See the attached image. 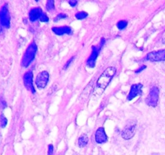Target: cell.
<instances>
[{"label": "cell", "instance_id": "obj_1", "mask_svg": "<svg viewBox=\"0 0 165 155\" xmlns=\"http://www.w3.org/2000/svg\"><path fill=\"white\" fill-rule=\"evenodd\" d=\"M117 73V68L114 66H110L106 68L102 73L99 76V78L96 82L95 86L93 91V95L94 97H98L102 95L106 87L109 86V84L112 81L113 78Z\"/></svg>", "mask_w": 165, "mask_h": 155}, {"label": "cell", "instance_id": "obj_2", "mask_svg": "<svg viewBox=\"0 0 165 155\" xmlns=\"http://www.w3.org/2000/svg\"><path fill=\"white\" fill-rule=\"evenodd\" d=\"M38 51V46L35 41H32L27 47L22 60H21V65L23 68L29 67L36 58V56Z\"/></svg>", "mask_w": 165, "mask_h": 155}, {"label": "cell", "instance_id": "obj_3", "mask_svg": "<svg viewBox=\"0 0 165 155\" xmlns=\"http://www.w3.org/2000/svg\"><path fill=\"white\" fill-rule=\"evenodd\" d=\"M106 44V39L104 37L101 38L100 42L98 45H93L91 47V53L86 60V65L89 68H94L96 65V61L98 59L100 52Z\"/></svg>", "mask_w": 165, "mask_h": 155}, {"label": "cell", "instance_id": "obj_4", "mask_svg": "<svg viewBox=\"0 0 165 155\" xmlns=\"http://www.w3.org/2000/svg\"><path fill=\"white\" fill-rule=\"evenodd\" d=\"M159 100V89L158 86H154L151 88L147 95V98L145 99V103L147 105L151 108H155L158 105Z\"/></svg>", "mask_w": 165, "mask_h": 155}, {"label": "cell", "instance_id": "obj_5", "mask_svg": "<svg viewBox=\"0 0 165 155\" xmlns=\"http://www.w3.org/2000/svg\"><path fill=\"white\" fill-rule=\"evenodd\" d=\"M0 22L4 29L11 27V14L7 3H4L0 8Z\"/></svg>", "mask_w": 165, "mask_h": 155}, {"label": "cell", "instance_id": "obj_6", "mask_svg": "<svg viewBox=\"0 0 165 155\" xmlns=\"http://www.w3.org/2000/svg\"><path fill=\"white\" fill-rule=\"evenodd\" d=\"M49 73L47 70H42L36 75L35 80V84L38 89L42 90L47 86L49 82Z\"/></svg>", "mask_w": 165, "mask_h": 155}, {"label": "cell", "instance_id": "obj_7", "mask_svg": "<svg viewBox=\"0 0 165 155\" xmlns=\"http://www.w3.org/2000/svg\"><path fill=\"white\" fill-rule=\"evenodd\" d=\"M34 75H33V72L32 70L25 72L23 76V85L26 87L27 91L32 92V94H35L36 93V88L34 85Z\"/></svg>", "mask_w": 165, "mask_h": 155}, {"label": "cell", "instance_id": "obj_8", "mask_svg": "<svg viewBox=\"0 0 165 155\" xmlns=\"http://www.w3.org/2000/svg\"><path fill=\"white\" fill-rule=\"evenodd\" d=\"M136 133V123L135 121L128 123L121 132V137L124 140H130L133 138Z\"/></svg>", "mask_w": 165, "mask_h": 155}, {"label": "cell", "instance_id": "obj_9", "mask_svg": "<svg viewBox=\"0 0 165 155\" xmlns=\"http://www.w3.org/2000/svg\"><path fill=\"white\" fill-rule=\"evenodd\" d=\"M143 58H144L143 59L144 61H152V62L165 61V49H160V50L150 52Z\"/></svg>", "mask_w": 165, "mask_h": 155}, {"label": "cell", "instance_id": "obj_10", "mask_svg": "<svg viewBox=\"0 0 165 155\" xmlns=\"http://www.w3.org/2000/svg\"><path fill=\"white\" fill-rule=\"evenodd\" d=\"M143 84L142 83H135L132 84L130 88V91L126 96V100L127 101H131L137 96L142 95V91H143Z\"/></svg>", "mask_w": 165, "mask_h": 155}, {"label": "cell", "instance_id": "obj_11", "mask_svg": "<svg viewBox=\"0 0 165 155\" xmlns=\"http://www.w3.org/2000/svg\"><path fill=\"white\" fill-rule=\"evenodd\" d=\"M94 140L98 145H102L108 141V136L106 134L104 127H99L96 130L95 134H94Z\"/></svg>", "mask_w": 165, "mask_h": 155}, {"label": "cell", "instance_id": "obj_12", "mask_svg": "<svg viewBox=\"0 0 165 155\" xmlns=\"http://www.w3.org/2000/svg\"><path fill=\"white\" fill-rule=\"evenodd\" d=\"M52 31L54 34L57 36H65V35H72L74 33V30L69 25H64V26H54L52 28Z\"/></svg>", "mask_w": 165, "mask_h": 155}, {"label": "cell", "instance_id": "obj_13", "mask_svg": "<svg viewBox=\"0 0 165 155\" xmlns=\"http://www.w3.org/2000/svg\"><path fill=\"white\" fill-rule=\"evenodd\" d=\"M44 13V11H42V9L39 7H33V8L31 9L29 11L28 13V20L30 22L35 23L38 20H40L41 16Z\"/></svg>", "mask_w": 165, "mask_h": 155}, {"label": "cell", "instance_id": "obj_14", "mask_svg": "<svg viewBox=\"0 0 165 155\" xmlns=\"http://www.w3.org/2000/svg\"><path fill=\"white\" fill-rule=\"evenodd\" d=\"M89 143V137L86 134L83 133L78 137V145L80 148H84L88 145Z\"/></svg>", "mask_w": 165, "mask_h": 155}, {"label": "cell", "instance_id": "obj_15", "mask_svg": "<svg viewBox=\"0 0 165 155\" xmlns=\"http://www.w3.org/2000/svg\"><path fill=\"white\" fill-rule=\"evenodd\" d=\"M74 16H75V18L78 20H85V19H86L89 16V14L86 11H80L75 13Z\"/></svg>", "mask_w": 165, "mask_h": 155}, {"label": "cell", "instance_id": "obj_16", "mask_svg": "<svg viewBox=\"0 0 165 155\" xmlns=\"http://www.w3.org/2000/svg\"><path fill=\"white\" fill-rule=\"evenodd\" d=\"M128 25V21L126 20H121L118 21V23L116 24V27L118 28V30L122 31L126 29V27Z\"/></svg>", "mask_w": 165, "mask_h": 155}, {"label": "cell", "instance_id": "obj_17", "mask_svg": "<svg viewBox=\"0 0 165 155\" xmlns=\"http://www.w3.org/2000/svg\"><path fill=\"white\" fill-rule=\"evenodd\" d=\"M68 18H69V16H68L66 13L60 12V13H58V14H57L55 17H54L53 21H54L55 23H57V22H58V21L62 20H66V19H68Z\"/></svg>", "mask_w": 165, "mask_h": 155}, {"label": "cell", "instance_id": "obj_18", "mask_svg": "<svg viewBox=\"0 0 165 155\" xmlns=\"http://www.w3.org/2000/svg\"><path fill=\"white\" fill-rule=\"evenodd\" d=\"M45 8L48 11H53L55 10V2L54 0H48L45 4Z\"/></svg>", "mask_w": 165, "mask_h": 155}, {"label": "cell", "instance_id": "obj_19", "mask_svg": "<svg viewBox=\"0 0 165 155\" xmlns=\"http://www.w3.org/2000/svg\"><path fill=\"white\" fill-rule=\"evenodd\" d=\"M7 119H6V116H4L3 114H1V116H0V127L1 128H2V129H4L5 127L6 126V125H7Z\"/></svg>", "mask_w": 165, "mask_h": 155}, {"label": "cell", "instance_id": "obj_20", "mask_svg": "<svg viewBox=\"0 0 165 155\" xmlns=\"http://www.w3.org/2000/svg\"><path fill=\"white\" fill-rule=\"evenodd\" d=\"M74 60H75V56H73V57H72L71 58H70V59H69L67 61H66V63H65V65H64L63 69H67L68 68L70 67V65H72V63L74 62Z\"/></svg>", "mask_w": 165, "mask_h": 155}, {"label": "cell", "instance_id": "obj_21", "mask_svg": "<svg viewBox=\"0 0 165 155\" xmlns=\"http://www.w3.org/2000/svg\"><path fill=\"white\" fill-rule=\"evenodd\" d=\"M40 21L41 23H49V17L47 15V13L44 12L41 16L40 19Z\"/></svg>", "mask_w": 165, "mask_h": 155}, {"label": "cell", "instance_id": "obj_22", "mask_svg": "<svg viewBox=\"0 0 165 155\" xmlns=\"http://www.w3.org/2000/svg\"><path fill=\"white\" fill-rule=\"evenodd\" d=\"M48 155H54V146L53 144L48 145Z\"/></svg>", "mask_w": 165, "mask_h": 155}, {"label": "cell", "instance_id": "obj_23", "mask_svg": "<svg viewBox=\"0 0 165 155\" xmlns=\"http://www.w3.org/2000/svg\"><path fill=\"white\" fill-rule=\"evenodd\" d=\"M147 69V65H141L140 66H139V68H138V69H136L135 70V73H141V72H143V70H144V69Z\"/></svg>", "mask_w": 165, "mask_h": 155}, {"label": "cell", "instance_id": "obj_24", "mask_svg": "<svg viewBox=\"0 0 165 155\" xmlns=\"http://www.w3.org/2000/svg\"><path fill=\"white\" fill-rule=\"evenodd\" d=\"M69 2V4H70V6L71 7H76L78 3V0H69V2Z\"/></svg>", "mask_w": 165, "mask_h": 155}, {"label": "cell", "instance_id": "obj_25", "mask_svg": "<svg viewBox=\"0 0 165 155\" xmlns=\"http://www.w3.org/2000/svg\"><path fill=\"white\" fill-rule=\"evenodd\" d=\"M0 106H1V108H2V109H5V108L7 107V104H6V102L5 100H0Z\"/></svg>", "mask_w": 165, "mask_h": 155}, {"label": "cell", "instance_id": "obj_26", "mask_svg": "<svg viewBox=\"0 0 165 155\" xmlns=\"http://www.w3.org/2000/svg\"><path fill=\"white\" fill-rule=\"evenodd\" d=\"M3 29H4V28H3V26H2L1 22H0V33H2L3 32Z\"/></svg>", "mask_w": 165, "mask_h": 155}, {"label": "cell", "instance_id": "obj_27", "mask_svg": "<svg viewBox=\"0 0 165 155\" xmlns=\"http://www.w3.org/2000/svg\"><path fill=\"white\" fill-rule=\"evenodd\" d=\"M162 43L165 44V32H164V33H163V37H162Z\"/></svg>", "mask_w": 165, "mask_h": 155}, {"label": "cell", "instance_id": "obj_28", "mask_svg": "<svg viewBox=\"0 0 165 155\" xmlns=\"http://www.w3.org/2000/svg\"><path fill=\"white\" fill-rule=\"evenodd\" d=\"M23 23H24V24H27V19H26V18H24L23 19Z\"/></svg>", "mask_w": 165, "mask_h": 155}]
</instances>
